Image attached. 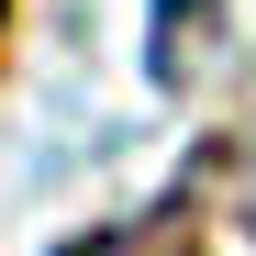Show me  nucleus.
I'll return each instance as SVG.
<instances>
[{"label":"nucleus","instance_id":"1","mask_svg":"<svg viewBox=\"0 0 256 256\" xmlns=\"http://www.w3.org/2000/svg\"><path fill=\"white\" fill-rule=\"evenodd\" d=\"M212 22H223V0H167V34H156V78L167 90L190 78V34H212Z\"/></svg>","mask_w":256,"mask_h":256},{"label":"nucleus","instance_id":"2","mask_svg":"<svg viewBox=\"0 0 256 256\" xmlns=\"http://www.w3.org/2000/svg\"><path fill=\"white\" fill-rule=\"evenodd\" d=\"M234 212H245V234H256V134H245V156H234Z\"/></svg>","mask_w":256,"mask_h":256}]
</instances>
